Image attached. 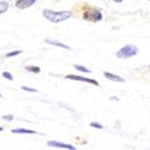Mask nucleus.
<instances>
[{"label":"nucleus","instance_id":"f257e3e1","mask_svg":"<svg viewBox=\"0 0 150 150\" xmlns=\"http://www.w3.org/2000/svg\"><path fill=\"white\" fill-rule=\"evenodd\" d=\"M42 16L52 23H60L67 21L69 18L72 17V11L70 10H62V11H54V10H49L45 8L42 11Z\"/></svg>","mask_w":150,"mask_h":150},{"label":"nucleus","instance_id":"f03ea898","mask_svg":"<svg viewBox=\"0 0 150 150\" xmlns=\"http://www.w3.org/2000/svg\"><path fill=\"white\" fill-rule=\"evenodd\" d=\"M138 52H139L138 47H136V46H133V45H126V46L121 47L119 51L115 53V57H117L118 59L125 60V59H130V58L136 57L137 54H138Z\"/></svg>","mask_w":150,"mask_h":150},{"label":"nucleus","instance_id":"7ed1b4c3","mask_svg":"<svg viewBox=\"0 0 150 150\" xmlns=\"http://www.w3.org/2000/svg\"><path fill=\"white\" fill-rule=\"evenodd\" d=\"M83 18L85 21H90V22H98L102 19V13L98 8H93L91 11H85Z\"/></svg>","mask_w":150,"mask_h":150},{"label":"nucleus","instance_id":"20e7f679","mask_svg":"<svg viewBox=\"0 0 150 150\" xmlns=\"http://www.w3.org/2000/svg\"><path fill=\"white\" fill-rule=\"evenodd\" d=\"M66 79H70V81H77V82H83V83H89V84H93L95 86H98L100 83L95 79H91V78H85L83 76H77V74H66L65 76Z\"/></svg>","mask_w":150,"mask_h":150},{"label":"nucleus","instance_id":"39448f33","mask_svg":"<svg viewBox=\"0 0 150 150\" xmlns=\"http://www.w3.org/2000/svg\"><path fill=\"white\" fill-rule=\"evenodd\" d=\"M48 146L52 148H59V149H67V150H76V146L72 144H66V143H61V142H57V141H48L47 142Z\"/></svg>","mask_w":150,"mask_h":150},{"label":"nucleus","instance_id":"423d86ee","mask_svg":"<svg viewBox=\"0 0 150 150\" xmlns=\"http://www.w3.org/2000/svg\"><path fill=\"white\" fill-rule=\"evenodd\" d=\"M36 3V0H15V6L19 10H25L31 7Z\"/></svg>","mask_w":150,"mask_h":150},{"label":"nucleus","instance_id":"0eeeda50","mask_svg":"<svg viewBox=\"0 0 150 150\" xmlns=\"http://www.w3.org/2000/svg\"><path fill=\"white\" fill-rule=\"evenodd\" d=\"M45 42H46L47 45H52V46H55V47H60V48H62V49H67V51H71V49H72L70 46H67V45H65V43H62V42H60V41H58V40L45 39Z\"/></svg>","mask_w":150,"mask_h":150},{"label":"nucleus","instance_id":"6e6552de","mask_svg":"<svg viewBox=\"0 0 150 150\" xmlns=\"http://www.w3.org/2000/svg\"><path fill=\"white\" fill-rule=\"evenodd\" d=\"M103 76H105L107 79L112 81V82H118V83H124V82H125V78L118 76V74L112 73V72H107V71H106V72H103Z\"/></svg>","mask_w":150,"mask_h":150},{"label":"nucleus","instance_id":"1a4fd4ad","mask_svg":"<svg viewBox=\"0 0 150 150\" xmlns=\"http://www.w3.org/2000/svg\"><path fill=\"white\" fill-rule=\"evenodd\" d=\"M12 133H16V134H37L36 131L34 130H28V129H13L12 130Z\"/></svg>","mask_w":150,"mask_h":150},{"label":"nucleus","instance_id":"9d476101","mask_svg":"<svg viewBox=\"0 0 150 150\" xmlns=\"http://www.w3.org/2000/svg\"><path fill=\"white\" fill-rule=\"evenodd\" d=\"M8 7H10L8 1H6V0H1V1H0V15L5 13V12L8 10Z\"/></svg>","mask_w":150,"mask_h":150},{"label":"nucleus","instance_id":"9b49d317","mask_svg":"<svg viewBox=\"0 0 150 150\" xmlns=\"http://www.w3.org/2000/svg\"><path fill=\"white\" fill-rule=\"evenodd\" d=\"M73 67L76 69L77 71H81V72H83V73H90V72H91V70H89L88 67L82 66V65H78V64H74Z\"/></svg>","mask_w":150,"mask_h":150},{"label":"nucleus","instance_id":"f8f14e48","mask_svg":"<svg viewBox=\"0 0 150 150\" xmlns=\"http://www.w3.org/2000/svg\"><path fill=\"white\" fill-rule=\"evenodd\" d=\"M21 53H22V49H16V51H11V52L6 53V54H5V57H6V58H13V57L19 55Z\"/></svg>","mask_w":150,"mask_h":150},{"label":"nucleus","instance_id":"ddd939ff","mask_svg":"<svg viewBox=\"0 0 150 150\" xmlns=\"http://www.w3.org/2000/svg\"><path fill=\"white\" fill-rule=\"evenodd\" d=\"M25 70L28 72H33V73H40L41 72V69L39 66H25Z\"/></svg>","mask_w":150,"mask_h":150},{"label":"nucleus","instance_id":"4468645a","mask_svg":"<svg viewBox=\"0 0 150 150\" xmlns=\"http://www.w3.org/2000/svg\"><path fill=\"white\" fill-rule=\"evenodd\" d=\"M1 76H3V78L7 79V81H13V74H12L11 72H8V71H4Z\"/></svg>","mask_w":150,"mask_h":150},{"label":"nucleus","instance_id":"2eb2a0df","mask_svg":"<svg viewBox=\"0 0 150 150\" xmlns=\"http://www.w3.org/2000/svg\"><path fill=\"white\" fill-rule=\"evenodd\" d=\"M90 126L91 127H94V129H98V130H102L103 129V126L100 122H96V121H91L90 122Z\"/></svg>","mask_w":150,"mask_h":150},{"label":"nucleus","instance_id":"dca6fc26","mask_svg":"<svg viewBox=\"0 0 150 150\" xmlns=\"http://www.w3.org/2000/svg\"><path fill=\"white\" fill-rule=\"evenodd\" d=\"M21 88H22L24 91H29V93H37V89H35V88H29V86H25V85H22Z\"/></svg>","mask_w":150,"mask_h":150},{"label":"nucleus","instance_id":"f3484780","mask_svg":"<svg viewBox=\"0 0 150 150\" xmlns=\"http://www.w3.org/2000/svg\"><path fill=\"white\" fill-rule=\"evenodd\" d=\"M4 120H6V121H12V120H13V115H12V114H7V115H3L1 117Z\"/></svg>","mask_w":150,"mask_h":150},{"label":"nucleus","instance_id":"a211bd4d","mask_svg":"<svg viewBox=\"0 0 150 150\" xmlns=\"http://www.w3.org/2000/svg\"><path fill=\"white\" fill-rule=\"evenodd\" d=\"M110 100H112V101H119V97H117V96H110Z\"/></svg>","mask_w":150,"mask_h":150},{"label":"nucleus","instance_id":"6ab92c4d","mask_svg":"<svg viewBox=\"0 0 150 150\" xmlns=\"http://www.w3.org/2000/svg\"><path fill=\"white\" fill-rule=\"evenodd\" d=\"M113 1H115V3H118V4H120V3H122L124 0H113Z\"/></svg>","mask_w":150,"mask_h":150},{"label":"nucleus","instance_id":"aec40b11","mask_svg":"<svg viewBox=\"0 0 150 150\" xmlns=\"http://www.w3.org/2000/svg\"><path fill=\"white\" fill-rule=\"evenodd\" d=\"M0 131H4V127L3 126H0Z\"/></svg>","mask_w":150,"mask_h":150},{"label":"nucleus","instance_id":"412c9836","mask_svg":"<svg viewBox=\"0 0 150 150\" xmlns=\"http://www.w3.org/2000/svg\"><path fill=\"white\" fill-rule=\"evenodd\" d=\"M0 97H3V95H1V93H0Z\"/></svg>","mask_w":150,"mask_h":150}]
</instances>
